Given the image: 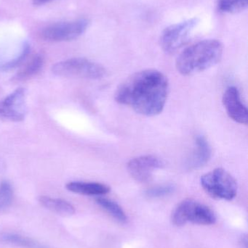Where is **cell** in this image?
<instances>
[{
	"mask_svg": "<svg viewBox=\"0 0 248 248\" xmlns=\"http://www.w3.org/2000/svg\"><path fill=\"white\" fill-rule=\"evenodd\" d=\"M169 93L167 77L157 70L147 69L127 78L116 90L115 100L145 116L160 114Z\"/></svg>",
	"mask_w": 248,
	"mask_h": 248,
	"instance_id": "1",
	"label": "cell"
},
{
	"mask_svg": "<svg viewBox=\"0 0 248 248\" xmlns=\"http://www.w3.org/2000/svg\"><path fill=\"white\" fill-rule=\"evenodd\" d=\"M224 46L216 39H205L183 49L176 61L177 71L190 76L209 69L220 62Z\"/></svg>",
	"mask_w": 248,
	"mask_h": 248,
	"instance_id": "2",
	"label": "cell"
},
{
	"mask_svg": "<svg viewBox=\"0 0 248 248\" xmlns=\"http://www.w3.org/2000/svg\"><path fill=\"white\" fill-rule=\"evenodd\" d=\"M216 215L210 207L195 200L182 201L172 214V221L178 227L187 223L198 225H212L216 222Z\"/></svg>",
	"mask_w": 248,
	"mask_h": 248,
	"instance_id": "3",
	"label": "cell"
},
{
	"mask_svg": "<svg viewBox=\"0 0 248 248\" xmlns=\"http://www.w3.org/2000/svg\"><path fill=\"white\" fill-rule=\"evenodd\" d=\"M52 74L66 78L99 79L106 76L104 67L85 58H75L57 62L52 67Z\"/></svg>",
	"mask_w": 248,
	"mask_h": 248,
	"instance_id": "4",
	"label": "cell"
},
{
	"mask_svg": "<svg viewBox=\"0 0 248 248\" xmlns=\"http://www.w3.org/2000/svg\"><path fill=\"white\" fill-rule=\"evenodd\" d=\"M204 190L216 199L231 201L237 196L238 185L234 176L225 169L218 168L201 177Z\"/></svg>",
	"mask_w": 248,
	"mask_h": 248,
	"instance_id": "5",
	"label": "cell"
},
{
	"mask_svg": "<svg viewBox=\"0 0 248 248\" xmlns=\"http://www.w3.org/2000/svg\"><path fill=\"white\" fill-rule=\"evenodd\" d=\"M198 22V19L194 17L166 28L160 37V45L163 50L167 53H173L182 47L187 42Z\"/></svg>",
	"mask_w": 248,
	"mask_h": 248,
	"instance_id": "6",
	"label": "cell"
},
{
	"mask_svg": "<svg viewBox=\"0 0 248 248\" xmlns=\"http://www.w3.org/2000/svg\"><path fill=\"white\" fill-rule=\"evenodd\" d=\"M88 26L89 21L87 19L55 23L44 29L41 36L48 42H68L81 36L87 30Z\"/></svg>",
	"mask_w": 248,
	"mask_h": 248,
	"instance_id": "7",
	"label": "cell"
},
{
	"mask_svg": "<svg viewBox=\"0 0 248 248\" xmlns=\"http://www.w3.org/2000/svg\"><path fill=\"white\" fill-rule=\"evenodd\" d=\"M27 113L26 90L18 88L0 101V120L20 122Z\"/></svg>",
	"mask_w": 248,
	"mask_h": 248,
	"instance_id": "8",
	"label": "cell"
},
{
	"mask_svg": "<svg viewBox=\"0 0 248 248\" xmlns=\"http://www.w3.org/2000/svg\"><path fill=\"white\" fill-rule=\"evenodd\" d=\"M165 166V163L160 157L147 155L131 159L127 165V169L135 181L146 183L151 180L156 170L163 169Z\"/></svg>",
	"mask_w": 248,
	"mask_h": 248,
	"instance_id": "9",
	"label": "cell"
},
{
	"mask_svg": "<svg viewBox=\"0 0 248 248\" xmlns=\"http://www.w3.org/2000/svg\"><path fill=\"white\" fill-rule=\"evenodd\" d=\"M222 102L230 119L236 123L247 125L248 109L242 102L240 92L237 87H230L227 88L223 95Z\"/></svg>",
	"mask_w": 248,
	"mask_h": 248,
	"instance_id": "10",
	"label": "cell"
},
{
	"mask_svg": "<svg viewBox=\"0 0 248 248\" xmlns=\"http://www.w3.org/2000/svg\"><path fill=\"white\" fill-rule=\"evenodd\" d=\"M195 147L186 161V166L189 170H195L203 167L211 160L212 148L204 136H198L195 139Z\"/></svg>",
	"mask_w": 248,
	"mask_h": 248,
	"instance_id": "11",
	"label": "cell"
},
{
	"mask_svg": "<svg viewBox=\"0 0 248 248\" xmlns=\"http://www.w3.org/2000/svg\"><path fill=\"white\" fill-rule=\"evenodd\" d=\"M66 187L74 193L90 196L104 195L111 190L110 186L99 182H71Z\"/></svg>",
	"mask_w": 248,
	"mask_h": 248,
	"instance_id": "12",
	"label": "cell"
},
{
	"mask_svg": "<svg viewBox=\"0 0 248 248\" xmlns=\"http://www.w3.org/2000/svg\"><path fill=\"white\" fill-rule=\"evenodd\" d=\"M38 201L44 208L62 217H71L75 214L74 205L64 200L48 196H40Z\"/></svg>",
	"mask_w": 248,
	"mask_h": 248,
	"instance_id": "13",
	"label": "cell"
},
{
	"mask_svg": "<svg viewBox=\"0 0 248 248\" xmlns=\"http://www.w3.org/2000/svg\"><path fill=\"white\" fill-rule=\"evenodd\" d=\"M44 63V55L42 54H37L14 76L12 81L14 82H22L33 78L42 70Z\"/></svg>",
	"mask_w": 248,
	"mask_h": 248,
	"instance_id": "14",
	"label": "cell"
},
{
	"mask_svg": "<svg viewBox=\"0 0 248 248\" xmlns=\"http://www.w3.org/2000/svg\"><path fill=\"white\" fill-rule=\"evenodd\" d=\"M96 202L115 221L122 224L128 222V218L126 214L117 202L105 198H98Z\"/></svg>",
	"mask_w": 248,
	"mask_h": 248,
	"instance_id": "15",
	"label": "cell"
},
{
	"mask_svg": "<svg viewBox=\"0 0 248 248\" xmlns=\"http://www.w3.org/2000/svg\"><path fill=\"white\" fill-rule=\"evenodd\" d=\"M0 240L9 244L15 245L23 248H45L32 239L23 237L20 234L7 233L0 235Z\"/></svg>",
	"mask_w": 248,
	"mask_h": 248,
	"instance_id": "16",
	"label": "cell"
},
{
	"mask_svg": "<svg viewBox=\"0 0 248 248\" xmlns=\"http://www.w3.org/2000/svg\"><path fill=\"white\" fill-rule=\"evenodd\" d=\"M248 0H218V10L224 13H236L247 8Z\"/></svg>",
	"mask_w": 248,
	"mask_h": 248,
	"instance_id": "17",
	"label": "cell"
},
{
	"mask_svg": "<svg viewBox=\"0 0 248 248\" xmlns=\"http://www.w3.org/2000/svg\"><path fill=\"white\" fill-rule=\"evenodd\" d=\"M13 189L7 181L0 184V211L7 209L13 202Z\"/></svg>",
	"mask_w": 248,
	"mask_h": 248,
	"instance_id": "18",
	"label": "cell"
},
{
	"mask_svg": "<svg viewBox=\"0 0 248 248\" xmlns=\"http://www.w3.org/2000/svg\"><path fill=\"white\" fill-rule=\"evenodd\" d=\"M175 186L172 185H159L148 189L146 195L149 198H160L167 196L175 191Z\"/></svg>",
	"mask_w": 248,
	"mask_h": 248,
	"instance_id": "19",
	"label": "cell"
},
{
	"mask_svg": "<svg viewBox=\"0 0 248 248\" xmlns=\"http://www.w3.org/2000/svg\"><path fill=\"white\" fill-rule=\"evenodd\" d=\"M29 51H30V45L28 42H26L23 45L20 55L13 61H10L7 63H4V65H0V71H7V70L12 69V68L18 66L26 59V57L29 55Z\"/></svg>",
	"mask_w": 248,
	"mask_h": 248,
	"instance_id": "20",
	"label": "cell"
},
{
	"mask_svg": "<svg viewBox=\"0 0 248 248\" xmlns=\"http://www.w3.org/2000/svg\"><path fill=\"white\" fill-rule=\"evenodd\" d=\"M52 0H33V4L34 5H42V4H46V3L50 2Z\"/></svg>",
	"mask_w": 248,
	"mask_h": 248,
	"instance_id": "21",
	"label": "cell"
}]
</instances>
